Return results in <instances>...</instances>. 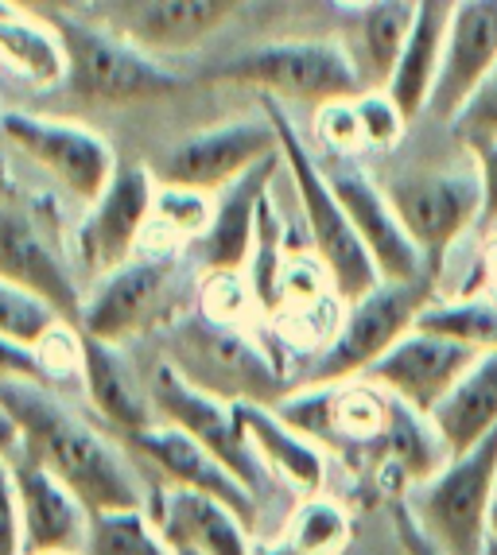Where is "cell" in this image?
Listing matches in <instances>:
<instances>
[{
	"label": "cell",
	"mask_w": 497,
	"mask_h": 555,
	"mask_svg": "<svg viewBox=\"0 0 497 555\" xmlns=\"http://www.w3.org/2000/svg\"><path fill=\"white\" fill-rule=\"evenodd\" d=\"M0 408L12 412L24 436V454L55 474L86 501L90 513L148 509L152 493L144 490L137 466L113 439L63 404L51 385L20 377H0Z\"/></svg>",
	"instance_id": "obj_1"
},
{
	"label": "cell",
	"mask_w": 497,
	"mask_h": 555,
	"mask_svg": "<svg viewBox=\"0 0 497 555\" xmlns=\"http://www.w3.org/2000/svg\"><path fill=\"white\" fill-rule=\"evenodd\" d=\"M260 109L277 125L280 156H284L288 176H292L295 198H300V210H304L315 257L322 260V269L331 276L342 304H354V299H361L366 292H373V287L381 284L378 264H373L369 249L361 245L351 214H346L342 198L334 195V186H331V179H327V171H322V164L311 156V149H307V140L300 137V129L292 125V117L280 109V98H268L265 93Z\"/></svg>",
	"instance_id": "obj_2"
},
{
	"label": "cell",
	"mask_w": 497,
	"mask_h": 555,
	"mask_svg": "<svg viewBox=\"0 0 497 555\" xmlns=\"http://www.w3.org/2000/svg\"><path fill=\"white\" fill-rule=\"evenodd\" d=\"M43 20L63 39L66 86L78 98L102 105H137L160 102V98H171V93L191 86V78L156 63L137 39L113 36L110 28L90 24L78 12H55Z\"/></svg>",
	"instance_id": "obj_3"
},
{
	"label": "cell",
	"mask_w": 497,
	"mask_h": 555,
	"mask_svg": "<svg viewBox=\"0 0 497 555\" xmlns=\"http://www.w3.org/2000/svg\"><path fill=\"white\" fill-rule=\"evenodd\" d=\"M203 82L241 86V90H260L268 98H295V102L315 105L334 102V98H358L366 90L354 55L331 39H280V43L248 47L206 70Z\"/></svg>",
	"instance_id": "obj_4"
},
{
	"label": "cell",
	"mask_w": 497,
	"mask_h": 555,
	"mask_svg": "<svg viewBox=\"0 0 497 555\" xmlns=\"http://www.w3.org/2000/svg\"><path fill=\"white\" fill-rule=\"evenodd\" d=\"M167 361L191 385L214 392L221 400H257L277 404L288 397L284 373L241 326H226L206 319L203 311L171 323L167 334Z\"/></svg>",
	"instance_id": "obj_5"
},
{
	"label": "cell",
	"mask_w": 497,
	"mask_h": 555,
	"mask_svg": "<svg viewBox=\"0 0 497 555\" xmlns=\"http://www.w3.org/2000/svg\"><path fill=\"white\" fill-rule=\"evenodd\" d=\"M435 299V276L420 280H381L373 292L346 304L334 338L315 353L304 385H334V380L366 377L369 365L385 358L424 315Z\"/></svg>",
	"instance_id": "obj_6"
},
{
	"label": "cell",
	"mask_w": 497,
	"mask_h": 555,
	"mask_svg": "<svg viewBox=\"0 0 497 555\" xmlns=\"http://www.w3.org/2000/svg\"><path fill=\"white\" fill-rule=\"evenodd\" d=\"M497 505V427L470 451L447 459L412 498V513L443 555H486Z\"/></svg>",
	"instance_id": "obj_7"
},
{
	"label": "cell",
	"mask_w": 497,
	"mask_h": 555,
	"mask_svg": "<svg viewBox=\"0 0 497 555\" xmlns=\"http://www.w3.org/2000/svg\"><path fill=\"white\" fill-rule=\"evenodd\" d=\"M385 195L432 276H439L443 260L455 249V241L482 218L479 167L396 176L385 186Z\"/></svg>",
	"instance_id": "obj_8"
},
{
	"label": "cell",
	"mask_w": 497,
	"mask_h": 555,
	"mask_svg": "<svg viewBox=\"0 0 497 555\" xmlns=\"http://www.w3.org/2000/svg\"><path fill=\"white\" fill-rule=\"evenodd\" d=\"M148 392H152V404H156V412L167 424L183 427L194 443H203L221 466H230L248 486V493L260 501V493L268 486V466L260 463V454L248 443L233 400H221L214 392H203L199 385H191L167 358L148 377Z\"/></svg>",
	"instance_id": "obj_9"
},
{
	"label": "cell",
	"mask_w": 497,
	"mask_h": 555,
	"mask_svg": "<svg viewBox=\"0 0 497 555\" xmlns=\"http://www.w3.org/2000/svg\"><path fill=\"white\" fill-rule=\"evenodd\" d=\"M176 323V257L137 253L105 272L82 307L78 331L102 343H129L137 334Z\"/></svg>",
	"instance_id": "obj_10"
},
{
	"label": "cell",
	"mask_w": 497,
	"mask_h": 555,
	"mask_svg": "<svg viewBox=\"0 0 497 555\" xmlns=\"http://www.w3.org/2000/svg\"><path fill=\"white\" fill-rule=\"evenodd\" d=\"M0 132L9 144H16L31 164H39L59 186H66L74 198L93 203L110 179L117 176V159L105 137L78 125V120L36 117L24 109L0 113Z\"/></svg>",
	"instance_id": "obj_11"
},
{
	"label": "cell",
	"mask_w": 497,
	"mask_h": 555,
	"mask_svg": "<svg viewBox=\"0 0 497 555\" xmlns=\"http://www.w3.org/2000/svg\"><path fill=\"white\" fill-rule=\"evenodd\" d=\"M280 137L277 125L265 117H238L226 120L218 129L194 132V137L179 140L160 156L152 167L156 183L171 186H194V191H221L233 179H241L248 167H257L260 159L277 156Z\"/></svg>",
	"instance_id": "obj_12"
},
{
	"label": "cell",
	"mask_w": 497,
	"mask_h": 555,
	"mask_svg": "<svg viewBox=\"0 0 497 555\" xmlns=\"http://www.w3.org/2000/svg\"><path fill=\"white\" fill-rule=\"evenodd\" d=\"M152 203H156V176L144 164L117 167V176L93 198L74 233V253L82 260V269L105 276L137 257L144 225L152 218Z\"/></svg>",
	"instance_id": "obj_13"
},
{
	"label": "cell",
	"mask_w": 497,
	"mask_h": 555,
	"mask_svg": "<svg viewBox=\"0 0 497 555\" xmlns=\"http://www.w3.org/2000/svg\"><path fill=\"white\" fill-rule=\"evenodd\" d=\"M479 358L482 350H474V346L455 343L447 334L424 331V326H412L385 358L369 365L366 380L381 385L388 397L405 400L416 412L432 416L435 404L467 377V370Z\"/></svg>",
	"instance_id": "obj_14"
},
{
	"label": "cell",
	"mask_w": 497,
	"mask_h": 555,
	"mask_svg": "<svg viewBox=\"0 0 497 555\" xmlns=\"http://www.w3.org/2000/svg\"><path fill=\"white\" fill-rule=\"evenodd\" d=\"M0 276L31 292L63 323H82L86 296L47 225L24 206H0Z\"/></svg>",
	"instance_id": "obj_15"
},
{
	"label": "cell",
	"mask_w": 497,
	"mask_h": 555,
	"mask_svg": "<svg viewBox=\"0 0 497 555\" xmlns=\"http://www.w3.org/2000/svg\"><path fill=\"white\" fill-rule=\"evenodd\" d=\"M322 171H327L334 195L342 198V206L351 214L354 230H358L361 245H366L373 264H378L381 280L432 276L424 257H420V249H416L412 237H408L405 225H400V218H396L385 186L373 183V179H369L358 164H351L346 156H334L331 164H322Z\"/></svg>",
	"instance_id": "obj_16"
},
{
	"label": "cell",
	"mask_w": 497,
	"mask_h": 555,
	"mask_svg": "<svg viewBox=\"0 0 497 555\" xmlns=\"http://www.w3.org/2000/svg\"><path fill=\"white\" fill-rule=\"evenodd\" d=\"M24 555H86L93 513L55 474L20 451L12 459Z\"/></svg>",
	"instance_id": "obj_17"
},
{
	"label": "cell",
	"mask_w": 497,
	"mask_h": 555,
	"mask_svg": "<svg viewBox=\"0 0 497 555\" xmlns=\"http://www.w3.org/2000/svg\"><path fill=\"white\" fill-rule=\"evenodd\" d=\"M129 447L164 474L167 486L211 493V498L226 501V505L253 528V520H257V498L248 493V486L230 466H221L203 443H194L183 427L156 424V427H148V431H140V436H132Z\"/></svg>",
	"instance_id": "obj_18"
},
{
	"label": "cell",
	"mask_w": 497,
	"mask_h": 555,
	"mask_svg": "<svg viewBox=\"0 0 497 555\" xmlns=\"http://www.w3.org/2000/svg\"><path fill=\"white\" fill-rule=\"evenodd\" d=\"M497 63V0H455L447 47H443L439 82H435L428 113L439 120H455V113L470 102L482 78Z\"/></svg>",
	"instance_id": "obj_19"
},
{
	"label": "cell",
	"mask_w": 497,
	"mask_h": 555,
	"mask_svg": "<svg viewBox=\"0 0 497 555\" xmlns=\"http://www.w3.org/2000/svg\"><path fill=\"white\" fill-rule=\"evenodd\" d=\"M284 167V156H268L257 167H248L245 176L233 179L230 186L218 191L214 218L206 233L194 241V253L203 260L206 272H245L253 237H257V214L260 203L272 195V179Z\"/></svg>",
	"instance_id": "obj_20"
},
{
	"label": "cell",
	"mask_w": 497,
	"mask_h": 555,
	"mask_svg": "<svg viewBox=\"0 0 497 555\" xmlns=\"http://www.w3.org/2000/svg\"><path fill=\"white\" fill-rule=\"evenodd\" d=\"M148 509H152L156 525L164 528L171 547H187V552L199 555H253L248 525L226 501L211 498V493L167 486L160 498H152Z\"/></svg>",
	"instance_id": "obj_21"
},
{
	"label": "cell",
	"mask_w": 497,
	"mask_h": 555,
	"mask_svg": "<svg viewBox=\"0 0 497 555\" xmlns=\"http://www.w3.org/2000/svg\"><path fill=\"white\" fill-rule=\"evenodd\" d=\"M82 389L93 412L110 427H117L125 439L156 427L160 412L152 404V392H148V385H140L117 343H102L93 334H82Z\"/></svg>",
	"instance_id": "obj_22"
},
{
	"label": "cell",
	"mask_w": 497,
	"mask_h": 555,
	"mask_svg": "<svg viewBox=\"0 0 497 555\" xmlns=\"http://www.w3.org/2000/svg\"><path fill=\"white\" fill-rule=\"evenodd\" d=\"M238 404L241 427H245L248 443L260 454V463L268 466L272 478H280L288 490L315 498L327 478V459L315 439H307L300 427H292L272 404H257V400H233Z\"/></svg>",
	"instance_id": "obj_23"
},
{
	"label": "cell",
	"mask_w": 497,
	"mask_h": 555,
	"mask_svg": "<svg viewBox=\"0 0 497 555\" xmlns=\"http://www.w3.org/2000/svg\"><path fill=\"white\" fill-rule=\"evenodd\" d=\"M451 9L455 0H420L416 24L408 31V43L393 66L385 90L393 93V102L405 109L408 120L428 113L432 105L435 82H439L443 66V47H447V28H451Z\"/></svg>",
	"instance_id": "obj_24"
},
{
	"label": "cell",
	"mask_w": 497,
	"mask_h": 555,
	"mask_svg": "<svg viewBox=\"0 0 497 555\" xmlns=\"http://www.w3.org/2000/svg\"><path fill=\"white\" fill-rule=\"evenodd\" d=\"M432 424L443 436V443H447V451H451V459L470 451L479 439H486L489 431H494L497 427V350L482 353L467 370V377L435 404Z\"/></svg>",
	"instance_id": "obj_25"
},
{
	"label": "cell",
	"mask_w": 497,
	"mask_h": 555,
	"mask_svg": "<svg viewBox=\"0 0 497 555\" xmlns=\"http://www.w3.org/2000/svg\"><path fill=\"white\" fill-rule=\"evenodd\" d=\"M245 0H140L132 36L156 51H183L218 31Z\"/></svg>",
	"instance_id": "obj_26"
},
{
	"label": "cell",
	"mask_w": 497,
	"mask_h": 555,
	"mask_svg": "<svg viewBox=\"0 0 497 555\" xmlns=\"http://www.w3.org/2000/svg\"><path fill=\"white\" fill-rule=\"evenodd\" d=\"M0 63L39 90L66 82L63 39L43 16H31V12H4L0 16Z\"/></svg>",
	"instance_id": "obj_27"
},
{
	"label": "cell",
	"mask_w": 497,
	"mask_h": 555,
	"mask_svg": "<svg viewBox=\"0 0 497 555\" xmlns=\"http://www.w3.org/2000/svg\"><path fill=\"white\" fill-rule=\"evenodd\" d=\"M420 0H378L373 9L358 16V63L366 90H385L393 78V66L408 43V31L416 24Z\"/></svg>",
	"instance_id": "obj_28"
},
{
	"label": "cell",
	"mask_w": 497,
	"mask_h": 555,
	"mask_svg": "<svg viewBox=\"0 0 497 555\" xmlns=\"http://www.w3.org/2000/svg\"><path fill=\"white\" fill-rule=\"evenodd\" d=\"M86 555H179L167 544L152 509H110L93 513Z\"/></svg>",
	"instance_id": "obj_29"
},
{
	"label": "cell",
	"mask_w": 497,
	"mask_h": 555,
	"mask_svg": "<svg viewBox=\"0 0 497 555\" xmlns=\"http://www.w3.org/2000/svg\"><path fill=\"white\" fill-rule=\"evenodd\" d=\"M416 326L435 334H447L455 343H467L482 353L497 350V299L489 296H459V299H432Z\"/></svg>",
	"instance_id": "obj_30"
},
{
	"label": "cell",
	"mask_w": 497,
	"mask_h": 555,
	"mask_svg": "<svg viewBox=\"0 0 497 555\" xmlns=\"http://www.w3.org/2000/svg\"><path fill=\"white\" fill-rule=\"evenodd\" d=\"M288 269V253H284V222H280L272 195L260 203L257 214V237H253V253H248L245 280L253 287V299H257V311L272 315L280 307V284H284Z\"/></svg>",
	"instance_id": "obj_31"
},
{
	"label": "cell",
	"mask_w": 497,
	"mask_h": 555,
	"mask_svg": "<svg viewBox=\"0 0 497 555\" xmlns=\"http://www.w3.org/2000/svg\"><path fill=\"white\" fill-rule=\"evenodd\" d=\"M295 555H334L351 540V517L331 498H304L292 513L288 528L280 532Z\"/></svg>",
	"instance_id": "obj_32"
},
{
	"label": "cell",
	"mask_w": 497,
	"mask_h": 555,
	"mask_svg": "<svg viewBox=\"0 0 497 555\" xmlns=\"http://www.w3.org/2000/svg\"><path fill=\"white\" fill-rule=\"evenodd\" d=\"M55 323L59 315L43 299L0 276V334H9V338H16L24 346H36Z\"/></svg>",
	"instance_id": "obj_33"
},
{
	"label": "cell",
	"mask_w": 497,
	"mask_h": 555,
	"mask_svg": "<svg viewBox=\"0 0 497 555\" xmlns=\"http://www.w3.org/2000/svg\"><path fill=\"white\" fill-rule=\"evenodd\" d=\"M253 307L257 299H253L245 272H206V280L199 284V311L214 323L241 326Z\"/></svg>",
	"instance_id": "obj_34"
},
{
	"label": "cell",
	"mask_w": 497,
	"mask_h": 555,
	"mask_svg": "<svg viewBox=\"0 0 497 555\" xmlns=\"http://www.w3.org/2000/svg\"><path fill=\"white\" fill-rule=\"evenodd\" d=\"M315 137L322 140V149L331 152V156L351 159V156H358V152H369L354 98H334V102H322L319 113H315Z\"/></svg>",
	"instance_id": "obj_35"
},
{
	"label": "cell",
	"mask_w": 497,
	"mask_h": 555,
	"mask_svg": "<svg viewBox=\"0 0 497 555\" xmlns=\"http://www.w3.org/2000/svg\"><path fill=\"white\" fill-rule=\"evenodd\" d=\"M31 350H36L39 365H43L47 385L82 380V331H78L74 323H63V319H59Z\"/></svg>",
	"instance_id": "obj_36"
},
{
	"label": "cell",
	"mask_w": 497,
	"mask_h": 555,
	"mask_svg": "<svg viewBox=\"0 0 497 555\" xmlns=\"http://www.w3.org/2000/svg\"><path fill=\"white\" fill-rule=\"evenodd\" d=\"M354 105H358L361 132H366L369 149H393L396 140L405 137L408 117H405V109L393 102L388 90H361L358 98H354Z\"/></svg>",
	"instance_id": "obj_37"
},
{
	"label": "cell",
	"mask_w": 497,
	"mask_h": 555,
	"mask_svg": "<svg viewBox=\"0 0 497 555\" xmlns=\"http://www.w3.org/2000/svg\"><path fill=\"white\" fill-rule=\"evenodd\" d=\"M451 125L467 149L486 144V140H497V63H494V70L479 82V90L470 93V102L455 113Z\"/></svg>",
	"instance_id": "obj_38"
},
{
	"label": "cell",
	"mask_w": 497,
	"mask_h": 555,
	"mask_svg": "<svg viewBox=\"0 0 497 555\" xmlns=\"http://www.w3.org/2000/svg\"><path fill=\"white\" fill-rule=\"evenodd\" d=\"M0 555H24V532H20V505L12 463H0Z\"/></svg>",
	"instance_id": "obj_39"
},
{
	"label": "cell",
	"mask_w": 497,
	"mask_h": 555,
	"mask_svg": "<svg viewBox=\"0 0 497 555\" xmlns=\"http://www.w3.org/2000/svg\"><path fill=\"white\" fill-rule=\"evenodd\" d=\"M0 377H20V380H39V385H47L36 350L16 343V338H9V334H0Z\"/></svg>",
	"instance_id": "obj_40"
},
{
	"label": "cell",
	"mask_w": 497,
	"mask_h": 555,
	"mask_svg": "<svg viewBox=\"0 0 497 555\" xmlns=\"http://www.w3.org/2000/svg\"><path fill=\"white\" fill-rule=\"evenodd\" d=\"M393 532H396V544H400L405 555H443L439 547H435V540L420 528L412 505H405V501H396L393 505Z\"/></svg>",
	"instance_id": "obj_41"
},
{
	"label": "cell",
	"mask_w": 497,
	"mask_h": 555,
	"mask_svg": "<svg viewBox=\"0 0 497 555\" xmlns=\"http://www.w3.org/2000/svg\"><path fill=\"white\" fill-rule=\"evenodd\" d=\"M474 167H479V183H482V222L497 225V140L486 144H474Z\"/></svg>",
	"instance_id": "obj_42"
},
{
	"label": "cell",
	"mask_w": 497,
	"mask_h": 555,
	"mask_svg": "<svg viewBox=\"0 0 497 555\" xmlns=\"http://www.w3.org/2000/svg\"><path fill=\"white\" fill-rule=\"evenodd\" d=\"M9 9L31 16H55V12H82V0H4Z\"/></svg>",
	"instance_id": "obj_43"
},
{
	"label": "cell",
	"mask_w": 497,
	"mask_h": 555,
	"mask_svg": "<svg viewBox=\"0 0 497 555\" xmlns=\"http://www.w3.org/2000/svg\"><path fill=\"white\" fill-rule=\"evenodd\" d=\"M253 555H295L292 547H288V540L284 537H277V540H253Z\"/></svg>",
	"instance_id": "obj_44"
},
{
	"label": "cell",
	"mask_w": 497,
	"mask_h": 555,
	"mask_svg": "<svg viewBox=\"0 0 497 555\" xmlns=\"http://www.w3.org/2000/svg\"><path fill=\"white\" fill-rule=\"evenodd\" d=\"M334 9H342V12H366V9H373V4H378V0H331Z\"/></svg>",
	"instance_id": "obj_45"
},
{
	"label": "cell",
	"mask_w": 497,
	"mask_h": 555,
	"mask_svg": "<svg viewBox=\"0 0 497 555\" xmlns=\"http://www.w3.org/2000/svg\"><path fill=\"white\" fill-rule=\"evenodd\" d=\"M489 540H497V505H494V517H489Z\"/></svg>",
	"instance_id": "obj_46"
},
{
	"label": "cell",
	"mask_w": 497,
	"mask_h": 555,
	"mask_svg": "<svg viewBox=\"0 0 497 555\" xmlns=\"http://www.w3.org/2000/svg\"><path fill=\"white\" fill-rule=\"evenodd\" d=\"M486 555H497V540H489L486 544Z\"/></svg>",
	"instance_id": "obj_47"
},
{
	"label": "cell",
	"mask_w": 497,
	"mask_h": 555,
	"mask_svg": "<svg viewBox=\"0 0 497 555\" xmlns=\"http://www.w3.org/2000/svg\"><path fill=\"white\" fill-rule=\"evenodd\" d=\"M4 12H16V9H9V4H4V0H0V16H4Z\"/></svg>",
	"instance_id": "obj_48"
},
{
	"label": "cell",
	"mask_w": 497,
	"mask_h": 555,
	"mask_svg": "<svg viewBox=\"0 0 497 555\" xmlns=\"http://www.w3.org/2000/svg\"><path fill=\"white\" fill-rule=\"evenodd\" d=\"M176 552H179V555H199V552H187V547H176Z\"/></svg>",
	"instance_id": "obj_49"
},
{
	"label": "cell",
	"mask_w": 497,
	"mask_h": 555,
	"mask_svg": "<svg viewBox=\"0 0 497 555\" xmlns=\"http://www.w3.org/2000/svg\"><path fill=\"white\" fill-rule=\"evenodd\" d=\"M82 4H93V0H82Z\"/></svg>",
	"instance_id": "obj_50"
}]
</instances>
